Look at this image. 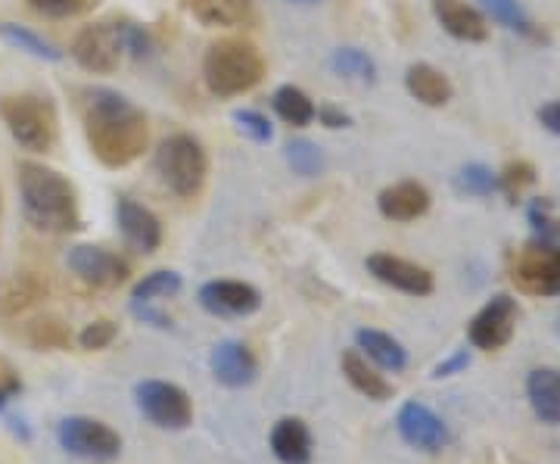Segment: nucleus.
Wrapping results in <instances>:
<instances>
[{"label": "nucleus", "instance_id": "f257e3e1", "mask_svg": "<svg viewBox=\"0 0 560 464\" xmlns=\"http://www.w3.org/2000/svg\"><path fill=\"white\" fill-rule=\"evenodd\" d=\"M84 135L91 143V153L106 169H125L147 150L150 128L147 116L128 97L116 91H91L84 109Z\"/></svg>", "mask_w": 560, "mask_h": 464}, {"label": "nucleus", "instance_id": "f03ea898", "mask_svg": "<svg viewBox=\"0 0 560 464\" xmlns=\"http://www.w3.org/2000/svg\"><path fill=\"white\" fill-rule=\"evenodd\" d=\"M20 197L28 224L44 234H69L79 228V197L72 182L62 178L60 172L40 162H22Z\"/></svg>", "mask_w": 560, "mask_h": 464}, {"label": "nucleus", "instance_id": "7ed1b4c3", "mask_svg": "<svg viewBox=\"0 0 560 464\" xmlns=\"http://www.w3.org/2000/svg\"><path fill=\"white\" fill-rule=\"evenodd\" d=\"M202 79L215 97H241L265 79L259 47L246 38H221L202 60Z\"/></svg>", "mask_w": 560, "mask_h": 464}, {"label": "nucleus", "instance_id": "20e7f679", "mask_svg": "<svg viewBox=\"0 0 560 464\" xmlns=\"http://www.w3.org/2000/svg\"><path fill=\"white\" fill-rule=\"evenodd\" d=\"M0 119L13 141L32 153H50L60 138V119L47 97L38 94H10L0 97Z\"/></svg>", "mask_w": 560, "mask_h": 464}, {"label": "nucleus", "instance_id": "39448f33", "mask_svg": "<svg viewBox=\"0 0 560 464\" xmlns=\"http://www.w3.org/2000/svg\"><path fill=\"white\" fill-rule=\"evenodd\" d=\"M156 169H160L162 182L168 184V190L187 200V197L200 194L209 162H206V150L197 138L172 135L162 141L160 153H156Z\"/></svg>", "mask_w": 560, "mask_h": 464}, {"label": "nucleus", "instance_id": "423d86ee", "mask_svg": "<svg viewBox=\"0 0 560 464\" xmlns=\"http://www.w3.org/2000/svg\"><path fill=\"white\" fill-rule=\"evenodd\" d=\"M57 440L60 445L84 462L106 464L116 462L121 452V437L109 425H103L97 418H88V415H72L57 427Z\"/></svg>", "mask_w": 560, "mask_h": 464}, {"label": "nucleus", "instance_id": "0eeeda50", "mask_svg": "<svg viewBox=\"0 0 560 464\" xmlns=\"http://www.w3.org/2000/svg\"><path fill=\"white\" fill-rule=\"evenodd\" d=\"M135 399H138L140 415L162 430H184L194 421V403L178 384L143 381L135 386Z\"/></svg>", "mask_w": 560, "mask_h": 464}, {"label": "nucleus", "instance_id": "6e6552de", "mask_svg": "<svg viewBox=\"0 0 560 464\" xmlns=\"http://www.w3.org/2000/svg\"><path fill=\"white\" fill-rule=\"evenodd\" d=\"M517 318H521L517 300H511L508 293H499L474 315V322L467 324V340L482 352H495L501 346L511 344Z\"/></svg>", "mask_w": 560, "mask_h": 464}, {"label": "nucleus", "instance_id": "1a4fd4ad", "mask_svg": "<svg viewBox=\"0 0 560 464\" xmlns=\"http://www.w3.org/2000/svg\"><path fill=\"white\" fill-rule=\"evenodd\" d=\"M121 38L116 22H101V25H88L81 28L72 40V60L81 69L94 72V76H109L119 69L121 60Z\"/></svg>", "mask_w": 560, "mask_h": 464}, {"label": "nucleus", "instance_id": "9d476101", "mask_svg": "<svg viewBox=\"0 0 560 464\" xmlns=\"http://www.w3.org/2000/svg\"><path fill=\"white\" fill-rule=\"evenodd\" d=\"M66 265L79 281L101 287V290H113L128 281V263L119 259L116 253H109L103 246H91V243L72 246L66 256Z\"/></svg>", "mask_w": 560, "mask_h": 464}, {"label": "nucleus", "instance_id": "9b49d317", "mask_svg": "<svg viewBox=\"0 0 560 464\" xmlns=\"http://www.w3.org/2000/svg\"><path fill=\"white\" fill-rule=\"evenodd\" d=\"M399 437L420 452H440L448 443V427L423 403H405L396 415Z\"/></svg>", "mask_w": 560, "mask_h": 464}, {"label": "nucleus", "instance_id": "f8f14e48", "mask_svg": "<svg viewBox=\"0 0 560 464\" xmlns=\"http://www.w3.org/2000/svg\"><path fill=\"white\" fill-rule=\"evenodd\" d=\"M368 271L381 283L393 287V290H401L408 297H427V293H433V275L423 265L408 263V259L393 256V253H374V256H368Z\"/></svg>", "mask_w": 560, "mask_h": 464}, {"label": "nucleus", "instance_id": "ddd939ff", "mask_svg": "<svg viewBox=\"0 0 560 464\" xmlns=\"http://www.w3.org/2000/svg\"><path fill=\"white\" fill-rule=\"evenodd\" d=\"M200 303L206 312L221 318H243L261 305V293L253 283L243 281H209L202 283Z\"/></svg>", "mask_w": 560, "mask_h": 464}, {"label": "nucleus", "instance_id": "4468645a", "mask_svg": "<svg viewBox=\"0 0 560 464\" xmlns=\"http://www.w3.org/2000/svg\"><path fill=\"white\" fill-rule=\"evenodd\" d=\"M514 283L526 293H560V253L529 246L514 265Z\"/></svg>", "mask_w": 560, "mask_h": 464}, {"label": "nucleus", "instance_id": "2eb2a0df", "mask_svg": "<svg viewBox=\"0 0 560 464\" xmlns=\"http://www.w3.org/2000/svg\"><path fill=\"white\" fill-rule=\"evenodd\" d=\"M209 364H212V374L215 381L231 390H241V386H249L259 374V362L256 356L249 352V346L237 344V340H224L212 349L209 356Z\"/></svg>", "mask_w": 560, "mask_h": 464}, {"label": "nucleus", "instance_id": "dca6fc26", "mask_svg": "<svg viewBox=\"0 0 560 464\" xmlns=\"http://www.w3.org/2000/svg\"><path fill=\"white\" fill-rule=\"evenodd\" d=\"M116 219H119L121 237H125V243H128L131 250H138V253H153V250H160L162 224L147 206L121 197L119 206H116Z\"/></svg>", "mask_w": 560, "mask_h": 464}, {"label": "nucleus", "instance_id": "f3484780", "mask_svg": "<svg viewBox=\"0 0 560 464\" xmlns=\"http://www.w3.org/2000/svg\"><path fill=\"white\" fill-rule=\"evenodd\" d=\"M433 13L440 25L458 40H486L489 38V25L486 16L474 3L467 0H433Z\"/></svg>", "mask_w": 560, "mask_h": 464}, {"label": "nucleus", "instance_id": "a211bd4d", "mask_svg": "<svg viewBox=\"0 0 560 464\" xmlns=\"http://www.w3.org/2000/svg\"><path fill=\"white\" fill-rule=\"evenodd\" d=\"M377 206L389 222H415L430 209V190L418 182H399L383 190Z\"/></svg>", "mask_w": 560, "mask_h": 464}, {"label": "nucleus", "instance_id": "6ab92c4d", "mask_svg": "<svg viewBox=\"0 0 560 464\" xmlns=\"http://www.w3.org/2000/svg\"><path fill=\"white\" fill-rule=\"evenodd\" d=\"M526 396L541 425H560V371L536 368L526 378Z\"/></svg>", "mask_w": 560, "mask_h": 464}, {"label": "nucleus", "instance_id": "aec40b11", "mask_svg": "<svg viewBox=\"0 0 560 464\" xmlns=\"http://www.w3.org/2000/svg\"><path fill=\"white\" fill-rule=\"evenodd\" d=\"M271 452L280 464L312 462V433L302 418H280L271 430Z\"/></svg>", "mask_w": 560, "mask_h": 464}, {"label": "nucleus", "instance_id": "412c9836", "mask_svg": "<svg viewBox=\"0 0 560 464\" xmlns=\"http://www.w3.org/2000/svg\"><path fill=\"white\" fill-rule=\"evenodd\" d=\"M405 88H408V94L420 101L423 106H445V103L452 101V81L442 76L436 66H430V62H415V66H408V72H405Z\"/></svg>", "mask_w": 560, "mask_h": 464}, {"label": "nucleus", "instance_id": "4be33fe9", "mask_svg": "<svg viewBox=\"0 0 560 464\" xmlns=\"http://www.w3.org/2000/svg\"><path fill=\"white\" fill-rule=\"evenodd\" d=\"M342 374H346V381L359 390L361 396H368V399H374V403H383V399H389L393 396V384H386L383 381V374H377L368 359L361 356L359 349H346L342 352Z\"/></svg>", "mask_w": 560, "mask_h": 464}, {"label": "nucleus", "instance_id": "5701e85b", "mask_svg": "<svg viewBox=\"0 0 560 464\" xmlns=\"http://www.w3.org/2000/svg\"><path fill=\"white\" fill-rule=\"evenodd\" d=\"M47 297V283L35 275H10L0 281V315H20Z\"/></svg>", "mask_w": 560, "mask_h": 464}, {"label": "nucleus", "instance_id": "b1692460", "mask_svg": "<svg viewBox=\"0 0 560 464\" xmlns=\"http://www.w3.org/2000/svg\"><path fill=\"white\" fill-rule=\"evenodd\" d=\"M355 344H359V349L368 356V359H371V362L381 364L383 371H401V368L408 364V352H405V346H401L396 337L383 334V330L361 327L359 334H355Z\"/></svg>", "mask_w": 560, "mask_h": 464}, {"label": "nucleus", "instance_id": "393cba45", "mask_svg": "<svg viewBox=\"0 0 560 464\" xmlns=\"http://www.w3.org/2000/svg\"><path fill=\"white\" fill-rule=\"evenodd\" d=\"M187 7L206 25H246V22H253V0H187Z\"/></svg>", "mask_w": 560, "mask_h": 464}, {"label": "nucleus", "instance_id": "a878e982", "mask_svg": "<svg viewBox=\"0 0 560 464\" xmlns=\"http://www.w3.org/2000/svg\"><path fill=\"white\" fill-rule=\"evenodd\" d=\"M275 109H278V116L287 125H293V128H302V125H312L315 121V103L308 101V94L300 91V88H293V84H283L275 91Z\"/></svg>", "mask_w": 560, "mask_h": 464}, {"label": "nucleus", "instance_id": "bb28decb", "mask_svg": "<svg viewBox=\"0 0 560 464\" xmlns=\"http://www.w3.org/2000/svg\"><path fill=\"white\" fill-rule=\"evenodd\" d=\"M330 69H334L340 79L361 81V84H374V81H377V66H374V60H371L364 50H355V47H340V50H334Z\"/></svg>", "mask_w": 560, "mask_h": 464}, {"label": "nucleus", "instance_id": "cd10ccee", "mask_svg": "<svg viewBox=\"0 0 560 464\" xmlns=\"http://www.w3.org/2000/svg\"><path fill=\"white\" fill-rule=\"evenodd\" d=\"M0 38L10 40L13 47H20V50H25V54L38 57V60H50V62L62 60V54L54 47V44H50V40H44L40 35H35L32 28H25V25L0 22Z\"/></svg>", "mask_w": 560, "mask_h": 464}, {"label": "nucleus", "instance_id": "c85d7f7f", "mask_svg": "<svg viewBox=\"0 0 560 464\" xmlns=\"http://www.w3.org/2000/svg\"><path fill=\"white\" fill-rule=\"evenodd\" d=\"M178 271H150L140 283H135V303H150V300H162V297H175L180 290Z\"/></svg>", "mask_w": 560, "mask_h": 464}, {"label": "nucleus", "instance_id": "c756f323", "mask_svg": "<svg viewBox=\"0 0 560 464\" xmlns=\"http://www.w3.org/2000/svg\"><path fill=\"white\" fill-rule=\"evenodd\" d=\"M455 187L460 194H474V197H489L495 187H499V175L492 169H486L480 162L474 165H464L458 175H455Z\"/></svg>", "mask_w": 560, "mask_h": 464}, {"label": "nucleus", "instance_id": "7c9ffc66", "mask_svg": "<svg viewBox=\"0 0 560 464\" xmlns=\"http://www.w3.org/2000/svg\"><path fill=\"white\" fill-rule=\"evenodd\" d=\"M283 156L290 162V169L296 175H302V178H315L320 172V165H324V156H320V150L312 141H290Z\"/></svg>", "mask_w": 560, "mask_h": 464}, {"label": "nucleus", "instance_id": "2f4dec72", "mask_svg": "<svg viewBox=\"0 0 560 464\" xmlns=\"http://www.w3.org/2000/svg\"><path fill=\"white\" fill-rule=\"evenodd\" d=\"M28 344L35 349H60L69 344V330L60 318H38V322L28 324Z\"/></svg>", "mask_w": 560, "mask_h": 464}, {"label": "nucleus", "instance_id": "473e14b6", "mask_svg": "<svg viewBox=\"0 0 560 464\" xmlns=\"http://www.w3.org/2000/svg\"><path fill=\"white\" fill-rule=\"evenodd\" d=\"M482 10L492 16L495 22H501L504 28H514V32H529V20L523 16L521 3L517 0H480Z\"/></svg>", "mask_w": 560, "mask_h": 464}, {"label": "nucleus", "instance_id": "72a5a7b5", "mask_svg": "<svg viewBox=\"0 0 560 464\" xmlns=\"http://www.w3.org/2000/svg\"><path fill=\"white\" fill-rule=\"evenodd\" d=\"M119 337V327L116 322H109V318H97V322H91L84 330L79 334V344L81 349H88V352H101L106 346L113 344Z\"/></svg>", "mask_w": 560, "mask_h": 464}, {"label": "nucleus", "instance_id": "f704fd0d", "mask_svg": "<svg viewBox=\"0 0 560 464\" xmlns=\"http://www.w3.org/2000/svg\"><path fill=\"white\" fill-rule=\"evenodd\" d=\"M234 121H237V128H241L246 138H253V141H271V135H275V128H271V121L265 119L261 113L256 109H237L234 113Z\"/></svg>", "mask_w": 560, "mask_h": 464}, {"label": "nucleus", "instance_id": "c9c22d12", "mask_svg": "<svg viewBox=\"0 0 560 464\" xmlns=\"http://www.w3.org/2000/svg\"><path fill=\"white\" fill-rule=\"evenodd\" d=\"M38 13L54 16V20H66V16H79L84 10L94 7V0H28Z\"/></svg>", "mask_w": 560, "mask_h": 464}, {"label": "nucleus", "instance_id": "e433bc0d", "mask_svg": "<svg viewBox=\"0 0 560 464\" xmlns=\"http://www.w3.org/2000/svg\"><path fill=\"white\" fill-rule=\"evenodd\" d=\"M119 25V38H121V50L125 54H135V57H147L150 54V38L147 32L135 25V22H116Z\"/></svg>", "mask_w": 560, "mask_h": 464}, {"label": "nucleus", "instance_id": "4c0bfd02", "mask_svg": "<svg viewBox=\"0 0 560 464\" xmlns=\"http://www.w3.org/2000/svg\"><path fill=\"white\" fill-rule=\"evenodd\" d=\"M526 184H533V165L529 162H511L499 175V187H504L511 197L521 194Z\"/></svg>", "mask_w": 560, "mask_h": 464}, {"label": "nucleus", "instance_id": "58836bf2", "mask_svg": "<svg viewBox=\"0 0 560 464\" xmlns=\"http://www.w3.org/2000/svg\"><path fill=\"white\" fill-rule=\"evenodd\" d=\"M539 121L551 131V135H558L560 138V101L545 103L539 109Z\"/></svg>", "mask_w": 560, "mask_h": 464}, {"label": "nucleus", "instance_id": "ea45409f", "mask_svg": "<svg viewBox=\"0 0 560 464\" xmlns=\"http://www.w3.org/2000/svg\"><path fill=\"white\" fill-rule=\"evenodd\" d=\"M315 116H318L327 128H342V125H349V116L340 113V109H334V106H324V109H318Z\"/></svg>", "mask_w": 560, "mask_h": 464}, {"label": "nucleus", "instance_id": "a19ab883", "mask_svg": "<svg viewBox=\"0 0 560 464\" xmlns=\"http://www.w3.org/2000/svg\"><path fill=\"white\" fill-rule=\"evenodd\" d=\"M464 364H467V352H458L455 359H448V362L436 368V378H448L452 371H458V368H464Z\"/></svg>", "mask_w": 560, "mask_h": 464}, {"label": "nucleus", "instance_id": "79ce46f5", "mask_svg": "<svg viewBox=\"0 0 560 464\" xmlns=\"http://www.w3.org/2000/svg\"><path fill=\"white\" fill-rule=\"evenodd\" d=\"M16 390H20V381H16V378H7V381L0 384V408L10 403V396H16Z\"/></svg>", "mask_w": 560, "mask_h": 464}, {"label": "nucleus", "instance_id": "37998d69", "mask_svg": "<svg viewBox=\"0 0 560 464\" xmlns=\"http://www.w3.org/2000/svg\"><path fill=\"white\" fill-rule=\"evenodd\" d=\"M296 3H315V0H296Z\"/></svg>", "mask_w": 560, "mask_h": 464}, {"label": "nucleus", "instance_id": "c03bdc74", "mask_svg": "<svg viewBox=\"0 0 560 464\" xmlns=\"http://www.w3.org/2000/svg\"><path fill=\"white\" fill-rule=\"evenodd\" d=\"M558 334H560V315H558Z\"/></svg>", "mask_w": 560, "mask_h": 464}]
</instances>
